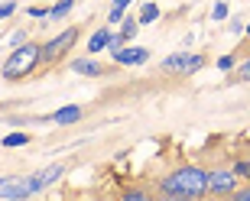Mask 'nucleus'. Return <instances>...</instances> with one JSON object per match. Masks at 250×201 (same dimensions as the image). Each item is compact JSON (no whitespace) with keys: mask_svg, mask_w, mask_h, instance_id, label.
I'll return each instance as SVG.
<instances>
[{"mask_svg":"<svg viewBox=\"0 0 250 201\" xmlns=\"http://www.w3.org/2000/svg\"><path fill=\"white\" fill-rule=\"evenodd\" d=\"M159 188L166 195H176V198H202L208 192V172L198 165H182L172 175H166Z\"/></svg>","mask_w":250,"mask_h":201,"instance_id":"nucleus-1","label":"nucleus"},{"mask_svg":"<svg viewBox=\"0 0 250 201\" xmlns=\"http://www.w3.org/2000/svg\"><path fill=\"white\" fill-rule=\"evenodd\" d=\"M39 62H42V46H36V42H20V46L7 55V62H3V78H10V81L26 78Z\"/></svg>","mask_w":250,"mask_h":201,"instance_id":"nucleus-2","label":"nucleus"},{"mask_svg":"<svg viewBox=\"0 0 250 201\" xmlns=\"http://www.w3.org/2000/svg\"><path fill=\"white\" fill-rule=\"evenodd\" d=\"M202 65H205L202 55L176 52V55H166V59H163V72H169V75H192V72H198Z\"/></svg>","mask_w":250,"mask_h":201,"instance_id":"nucleus-3","label":"nucleus"},{"mask_svg":"<svg viewBox=\"0 0 250 201\" xmlns=\"http://www.w3.org/2000/svg\"><path fill=\"white\" fill-rule=\"evenodd\" d=\"M75 39H78V29H75V26L62 29L56 39H49L46 46H42V62H56V59H62V55L75 46Z\"/></svg>","mask_w":250,"mask_h":201,"instance_id":"nucleus-4","label":"nucleus"},{"mask_svg":"<svg viewBox=\"0 0 250 201\" xmlns=\"http://www.w3.org/2000/svg\"><path fill=\"white\" fill-rule=\"evenodd\" d=\"M237 175H234V169H214V172H208V192L211 195H231L237 192Z\"/></svg>","mask_w":250,"mask_h":201,"instance_id":"nucleus-5","label":"nucleus"},{"mask_svg":"<svg viewBox=\"0 0 250 201\" xmlns=\"http://www.w3.org/2000/svg\"><path fill=\"white\" fill-rule=\"evenodd\" d=\"M33 195L29 179H17V175H0V198H26Z\"/></svg>","mask_w":250,"mask_h":201,"instance_id":"nucleus-6","label":"nucleus"},{"mask_svg":"<svg viewBox=\"0 0 250 201\" xmlns=\"http://www.w3.org/2000/svg\"><path fill=\"white\" fill-rule=\"evenodd\" d=\"M62 175H65V165H46L42 172L29 175V188H33V195H36V192H42V188H49L52 182H59Z\"/></svg>","mask_w":250,"mask_h":201,"instance_id":"nucleus-7","label":"nucleus"},{"mask_svg":"<svg viewBox=\"0 0 250 201\" xmlns=\"http://www.w3.org/2000/svg\"><path fill=\"white\" fill-rule=\"evenodd\" d=\"M111 55H114V62H117V65H143L149 59V52H146V49H140V46L117 49V52H111Z\"/></svg>","mask_w":250,"mask_h":201,"instance_id":"nucleus-8","label":"nucleus"},{"mask_svg":"<svg viewBox=\"0 0 250 201\" xmlns=\"http://www.w3.org/2000/svg\"><path fill=\"white\" fill-rule=\"evenodd\" d=\"M52 123H59V127H68V123H78L82 120V107L78 104H68V107H59L56 114H52Z\"/></svg>","mask_w":250,"mask_h":201,"instance_id":"nucleus-9","label":"nucleus"},{"mask_svg":"<svg viewBox=\"0 0 250 201\" xmlns=\"http://www.w3.org/2000/svg\"><path fill=\"white\" fill-rule=\"evenodd\" d=\"M72 72L75 75H88V78H98L104 68L98 62H91V59H75V62H72Z\"/></svg>","mask_w":250,"mask_h":201,"instance_id":"nucleus-10","label":"nucleus"},{"mask_svg":"<svg viewBox=\"0 0 250 201\" xmlns=\"http://www.w3.org/2000/svg\"><path fill=\"white\" fill-rule=\"evenodd\" d=\"M107 36H111V29H98V33L88 39V52H101V49H107Z\"/></svg>","mask_w":250,"mask_h":201,"instance_id":"nucleus-11","label":"nucleus"},{"mask_svg":"<svg viewBox=\"0 0 250 201\" xmlns=\"http://www.w3.org/2000/svg\"><path fill=\"white\" fill-rule=\"evenodd\" d=\"M156 20H159V7H156V3H143L137 23H140V26H146V23H156Z\"/></svg>","mask_w":250,"mask_h":201,"instance_id":"nucleus-12","label":"nucleus"},{"mask_svg":"<svg viewBox=\"0 0 250 201\" xmlns=\"http://www.w3.org/2000/svg\"><path fill=\"white\" fill-rule=\"evenodd\" d=\"M72 7H75V0H59L56 7H49V17H52V20H62V17H68V13H72Z\"/></svg>","mask_w":250,"mask_h":201,"instance_id":"nucleus-13","label":"nucleus"},{"mask_svg":"<svg viewBox=\"0 0 250 201\" xmlns=\"http://www.w3.org/2000/svg\"><path fill=\"white\" fill-rule=\"evenodd\" d=\"M130 3H133V0H114V3H111V17H107V20H111V23H121L124 10H127Z\"/></svg>","mask_w":250,"mask_h":201,"instance_id":"nucleus-14","label":"nucleus"},{"mask_svg":"<svg viewBox=\"0 0 250 201\" xmlns=\"http://www.w3.org/2000/svg\"><path fill=\"white\" fill-rule=\"evenodd\" d=\"M26 143H29V137H26V133H7V137H3V146H7V149L26 146Z\"/></svg>","mask_w":250,"mask_h":201,"instance_id":"nucleus-15","label":"nucleus"},{"mask_svg":"<svg viewBox=\"0 0 250 201\" xmlns=\"http://www.w3.org/2000/svg\"><path fill=\"white\" fill-rule=\"evenodd\" d=\"M137 29H140V23H137V20H124V26H121V36H124V42L137 36Z\"/></svg>","mask_w":250,"mask_h":201,"instance_id":"nucleus-16","label":"nucleus"},{"mask_svg":"<svg viewBox=\"0 0 250 201\" xmlns=\"http://www.w3.org/2000/svg\"><path fill=\"white\" fill-rule=\"evenodd\" d=\"M107 49H111V52L124 49V36H121V33H111V36H107Z\"/></svg>","mask_w":250,"mask_h":201,"instance_id":"nucleus-17","label":"nucleus"},{"mask_svg":"<svg viewBox=\"0 0 250 201\" xmlns=\"http://www.w3.org/2000/svg\"><path fill=\"white\" fill-rule=\"evenodd\" d=\"M234 175L237 179H250V162H237L234 165Z\"/></svg>","mask_w":250,"mask_h":201,"instance_id":"nucleus-18","label":"nucleus"},{"mask_svg":"<svg viewBox=\"0 0 250 201\" xmlns=\"http://www.w3.org/2000/svg\"><path fill=\"white\" fill-rule=\"evenodd\" d=\"M218 68H221V72H231L234 68V55H221V59H218Z\"/></svg>","mask_w":250,"mask_h":201,"instance_id":"nucleus-19","label":"nucleus"},{"mask_svg":"<svg viewBox=\"0 0 250 201\" xmlns=\"http://www.w3.org/2000/svg\"><path fill=\"white\" fill-rule=\"evenodd\" d=\"M228 17V3H214V10H211V20H224Z\"/></svg>","mask_w":250,"mask_h":201,"instance_id":"nucleus-20","label":"nucleus"},{"mask_svg":"<svg viewBox=\"0 0 250 201\" xmlns=\"http://www.w3.org/2000/svg\"><path fill=\"white\" fill-rule=\"evenodd\" d=\"M13 10H17V3H10V0H7V3H0V20H7Z\"/></svg>","mask_w":250,"mask_h":201,"instance_id":"nucleus-21","label":"nucleus"},{"mask_svg":"<svg viewBox=\"0 0 250 201\" xmlns=\"http://www.w3.org/2000/svg\"><path fill=\"white\" fill-rule=\"evenodd\" d=\"M237 75H241V81H250V59H247V62H241Z\"/></svg>","mask_w":250,"mask_h":201,"instance_id":"nucleus-22","label":"nucleus"},{"mask_svg":"<svg viewBox=\"0 0 250 201\" xmlns=\"http://www.w3.org/2000/svg\"><path fill=\"white\" fill-rule=\"evenodd\" d=\"M29 17H36V20L39 17H49V10L46 7H29Z\"/></svg>","mask_w":250,"mask_h":201,"instance_id":"nucleus-23","label":"nucleus"},{"mask_svg":"<svg viewBox=\"0 0 250 201\" xmlns=\"http://www.w3.org/2000/svg\"><path fill=\"white\" fill-rule=\"evenodd\" d=\"M124 198H127V201H143V192H127Z\"/></svg>","mask_w":250,"mask_h":201,"instance_id":"nucleus-24","label":"nucleus"},{"mask_svg":"<svg viewBox=\"0 0 250 201\" xmlns=\"http://www.w3.org/2000/svg\"><path fill=\"white\" fill-rule=\"evenodd\" d=\"M10 42H13V46H20V42H26V36H23V33H13V36H10Z\"/></svg>","mask_w":250,"mask_h":201,"instance_id":"nucleus-25","label":"nucleus"},{"mask_svg":"<svg viewBox=\"0 0 250 201\" xmlns=\"http://www.w3.org/2000/svg\"><path fill=\"white\" fill-rule=\"evenodd\" d=\"M237 201H250V185H247V188H241V192H237Z\"/></svg>","mask_w":250,"mask_h":201,"instance_id":"nucleus-26","label":"nucleus"},{"mask_svg":"<svg viewBox=\"0 0 250 201\" xmlns=\"http://www.w3.org/2000/svg\"><path fill=\"white\" fill-rule=\"evenodd\" d=\"M244 33H247V36H250V26H244Z\"/></svg>","mask_w":250,"mask_h":201,"instance_id":"nucleus-27","label":"nucleus"}]
</instances>
